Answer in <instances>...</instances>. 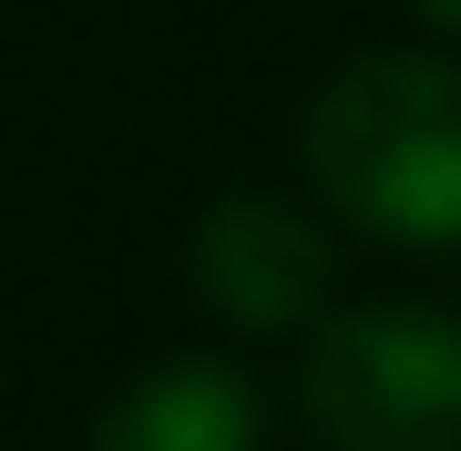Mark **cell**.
Here are the masks:
<instances>
[{"mask_svg":"<svg viewBox=\"0 0 461 451\" xmlns=\"http://www.w3.org/2000/svg\"><path fill=\"white\" fill-rule=\"evenodd\" d=\"M93 451H267V401L236 359H165L93 420Z\"/></svg>","mask_w":461,"mask_h":451,"instance_id":"4","label":"cell"},{"mask_svg":"<svg viewBox=\"0 0 461 451\" xmlns=\"http://www.w3.org/2000/svg\"><path fill=\"white\" fill-rule=\"evenodd\" d=\"M420 11H430V32H451V41H461V0H420Z\"/></svg>","mask_w":461,"mask_h":451,"instance_id":"5","label":"cell"},{"mask_svg":"<svg viewBox=\"0 0 461 451\" xmlns=\"http://www.w3.org/2000/svg\"><path fill=\"white\" fill-rule=\"evenodd\" d=\"M297 165L339 226L379 247H461V62L369 51L318 83Z\"/></svg>","mask_w":461,"mask_h":451,"instance_id":"1","label":"cell"},{"mask_svg":"<svg viewBox=\"0 0 461 451\" xmlns=\"http://www.w3.org/2000/svg\"><path fill=\"white\" fill-rule=\"evenodd\" d=\"M329 287H339V247L308 205L236 185V195H215L195 216V298L215 318H236V329H308L329 308Z\"/></svg>","mask_w":461,"mask_h":451,"instance_id":"3","label":"cell"},{"mask_svg":"<svg viewBox=\"0 0 461 451\" xmlns=\"http://www.w3.org/2000/svg\"><path fill=\"white\" fill-rule=\"evenodd\" d=\"M297 401L318 451H461V318L411 298L329 308Z\"/></svg>","mask_w":461,"mask_h":451,"instance_id":"2","label":"cell"}]
</instances>
